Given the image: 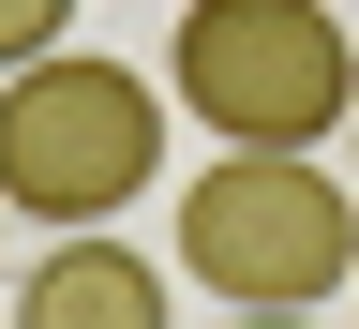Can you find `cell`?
<instances>
[{
    "mask_svg": "<svg viewBox=\"0 0 359 329\" xmlns=\"http://www.w3.org/2000/svg\"><path fill=\"white\" fill-rule=\"evenodd\" d=\"M165 105L210 120L224 150H330L359 120V45L330 0H180Z\"/></svg>",
    "mask_w": 359,
    "mask_h": 329,
    "instance_id": "6da1fadb",
    "label": "cell"
},
{
    "mask_svg": "<svg viewBox=\"0 0 359 329\" xmlns=\"http://www.w3.org/2000/svg\"><path fill=\"white\" fill-rule=\"evenodd\" d=\"M150 180H165V90L135 60L60 45V60L0 75V210L75 240V224H120Z\"/></svg>",
    "mask_w": 359,
    "mask_h": 329,
    "instance_id": "7a4b0ae2",
    "label": "cell"
},
{
    "mask_svg": "<svg viewBox=\"0 0 359 329\" xmlns=\"http://www.w3.org/2000/svg\"><path fill=\"white\" fill-rule=\"evenodd\" d=\"M180 285H210L224 314H314L359 285V195L314 150H224L180 195Z\"/></svg>",
    "mask_w": 359,
    "mask_h": 329,
    "instance_id": "3957f363",
    "label": "cell"
},
{
    "mask_svg": "<svg viewBox=\"0 0 359 329\" xmlns=\"http://www.w3.org/2000/svg\"><path fill=\"white\" fill-rule=\"evenodd\" d=\"M15 329H165V269L120 224H75L15 269Z\"/></svg>",
    "mask_w": 359,
    "mask_h": 329,
    "instance_id": "277c9868",
    "label": "cell"
},
{
    "mask_svg": "<svg viewBox=\"0 0 359 329\" xmlns=\"http://www.w3.org/2000/svg\"><path fill=\"white\" fill-rule=\"evenodd\" d=\"M60 45H75V0H0V75L60 60Z\"/></svg>",
    "mask_w": 359,
    "mask_h": 329,
    "instance_id": "5b68a950",
    "label": "cell"
},
{
    "mask_svg": "<svg viewBox=\"0 0 359 329\" xmlns=\"http://www.w3.org/2000/svg\"><path fill=\"white\" fill-rule=\"evenodd\" d=\"M224 329H314V314H224Z\"/></svg>",
    "mask_w": 359,
    "mask_h": 329,
    "instance_id": "8992f818",
    "label": "cell"
},
{
    "mask_svg": "<svg viewBox=\"0 0 359 329\" xmlns=\"http://www.w3.org/2000/svg\"><path fill=\"white\" fill-rule=\"evenodd\" d=\"M344 135H359V120H344Z\"/></svg>",
    "mask_w": 359,
    "mask_h": 329,
    "instance_id": "52a82bcc",
    "label": "cell"
},
{
    "mask_svg": "<svg viewBox=\"0 0 359 329\" xmlns=\"http://www.w3.org/2000/svg\"><path fill=\"white\" fill-rule=\"evenodd\" d=\"M344 300H359V285H344Z\"/></svg>",
    "mask_w": 359,
    "mask_h": 329,
    "instance_id": "ba28073f",
    "label": "cell"
}]
</instances>
